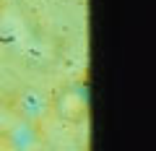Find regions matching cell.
<instances>
[{
	"label": "cell",
	"instance_id": "obj_1",
	"mask_svg": "<svg viewBox=\"0 0 156 151\" xmlns=\"http://www.w3.org/2000/svg\"><path fill=\"white\" fill-rule=\"evenodd\" d=\"M52 107H55V112L62 120H68V123H81L89 115V89H86V81L60 89L57 96H55V102H52Z\"/></svg>",
	"mask_w": 156,
	"mask_h": 151
},
{
	"label": "cell",
	"instance_id": "obj_2",
	"mask_svg": "<svg viewBox=\"0 0 156 151\" xmlns=\"http://www.w3.org/2000/svg\"><path fill=\"white\" fill-rule=\"evenodd\" d=\"M42 146V133H39V123L34 120H13L8 128L0 133V149L8 151H37Z\"/></svg>",
	"mask_w": 156,
	"mask_h": 151
},
{
	"label": "cell",
	"instance_id": "obj_3",
	"mask_svg": "<svg viewBox=\"0 0 156 151\" xmlns=\"http://www.w3.org/2000/svg\"><path fill=\"white\" fill-rule=\"evenodd\" d=\"M0 133H3V128H0Z\"/></svg>",
	"mask_w": 156,
	"mask_h": 151
}]
</instances>
